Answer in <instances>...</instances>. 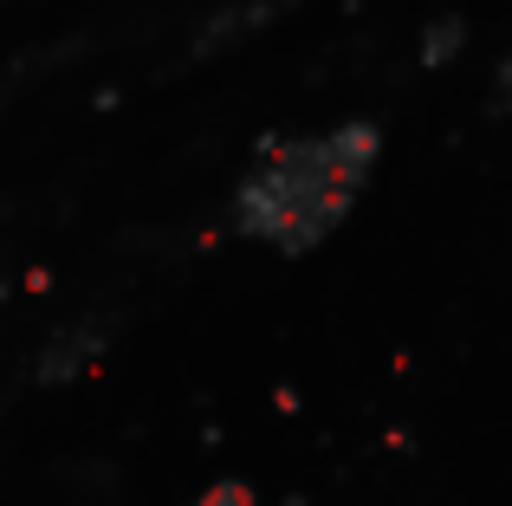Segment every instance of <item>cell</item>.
I'll use <instances>...</instances> for the list:
<instances>
[{
	"label": "cell",
	"mask_w": 512,
	"mask_h": 506,
	"mask_svg": "<svg viewBox=\"0 0 512 506\" xmlns=\"http://www.w3.org/2000/svg\"><path fill=\"white\" fill-rule=\"evenodd\" d=\"M0 292H7V279H0Z\"/></svg>",
	"instance_id": "52a82bcc"
},
{
	"label": "cell",
	"mask_w": 512,
	"mask_h": 506,
	"mask_svg": "<svg viewBox=\"0 0 512 506\" xmlns=\"http://www.w3.org/2000/svg\"><path fill=\"white\" fill-rule=\"evenodd\" d=\"M461 52H467V20L461 13H435V20L422 26V39H415V65H422V72H448Z\"/></svg>",
	"instance_id": "277c9868"
},
{
	"label": "cell",
	"mask_w": 512,
	"mask_h": 506,
	"mask_svg": "<svg viewBox=\"0 0 512 506\" xmlns=\"http://www.w3.org/2000/svg\"><path fill=\"white\" fill-rule=\"evenodd\" d=\"M188 506H253V487L247 481H214L201 500H188Z\"/></svg>",
	"instance_id": "5b68a950"
},
{
	"label": "cell",
	"mask_w": 512,
	"mask_h": 506,
	"mask_svg": "<svg viewBox=\"0 0 512 506\" xmlns=\"http://www.w3.org/2000/svg\"><path fill=\"white\" fill-rule=\"evenodd\" d=\"M493 98H500L506 111H512V52L500 59V72H493Z\"/></svg>",
	"instance_id": "8992f818"
},
{
	"label": "cell",
	"mask_w": 512,
	"mask_h": 506,
	"mask_svg": "<svg viewBox=\"0 0 512 506\" xmlns=\"http://www.w3.org/2000/svg\"><path fill=\"white\" fill-rule=\"evenodd\" d=\"M376 163H383V130L370 117H338L312 137H286L247 169V182L227 202V221L234 234L286 253V260L318 253L350 221Z\"/></svg>",
	"instance_id": "6da1fadb"
},
{
	"label": "cell",
	"mask_w": 512,
	"mask_h": 506,
	"mask_svg": "<svg viewBox=\"0 0 512 506\" xmlns=\"http://www.w3.org/2000/svg\"><path fill=\"white\" fill-rule=\"evenodd\" d=\"M111 338H117V325H111L104 312L65 318V325L33 351V364H26V370H33V383H46V390H59V383H78V377H91V370H98V357L111 351Z\"/></svg>",
	"instance_id": "7a4b0ae2"
},
{
	"label": "cell",
	"mask_w": 512,
	"mask_h": 506,
	"mask_svg": "<svg viewBox=\"0 0 512 506\" xmlns=\"http://www.w3.org/2000/svg\"><path fill=\"white\" fill-rule=\"evenodd\" d=\"M286 7H292V0H227V7L208 13V26L188 39V52H221V46H234L240 33H260V26H273Z\"/></svg>",
	"instance_id": "3957f363"
}]
</instances>
